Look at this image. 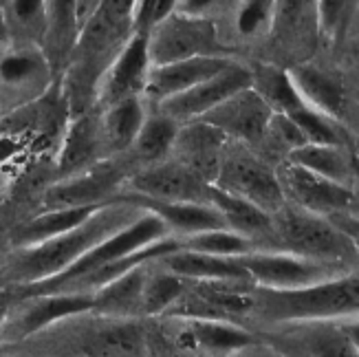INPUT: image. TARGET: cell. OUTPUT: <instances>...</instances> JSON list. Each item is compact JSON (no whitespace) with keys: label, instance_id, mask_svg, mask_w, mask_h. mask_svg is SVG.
Returning a JSON list of instances; mask_svg holds the SVG:
<instances>
[{"label":"cell","instance_id":"obj_1","mask_svg":"<svg viewBox=\"0 0 359 357\" xmlns=\"http://www.w3.org/2000/svg\"><path fill=\"white\" fill-rule=\"evenodd\" d=\"M142 214L144 208L128 203L123 198H115V203L100 208L86 223L75 227L73 231L38 245L22 247L3 267L0 278L7 285H15L20 289L53 281L60 274L71 269L93 247L111 238L119 229L128 227Z\"/></svg>","mask_w":359,"mask_h":357},{"label":"cell","instance_id":"obj_2","mask_svg":"<svg viewBox=\"0 0 359 357\" xmlns=\"http://www.w3.org/2000/svg\"><path fill=\"white\" fill-rule=\"evenodd\" d=\"M256 309L264 320L276 324L359 318V274L333 276L329 281L293 291L256 287Z\"/></svg>","mask_w":359,"mask_h":357},{"label":"cell","instance_id":"obj_3","mask_svg":"<svg viewBox=\"0 0 359 357\" xmlns=\"http://www.w3.org/2000/svg\"><path fill=\"white\" fill-rule=\"evenodd\" d=\"M271 243L278 252L302 256L333 269L351 265L359 258L357 243L326 216L285 206L271 216Z\"/></svg>","mask_w":359,"mask_h":357},{"label":"cell","instance_id":"obj_4","mask_svg":"<svg viewBox=\"0 0 359 357\" xmlns=\"http://www.w3.org/2000/svg\"><path fill=\"white\" fill-rule=\"evenodd\" d=\"M170 236H172V234H170L168 225L159 219V216L144 210V214L139 216L137 221H133L128 227L119 229L117 234H113L111 238H106L97 247H93V250L86 252L71 269H67L65 274H60L57 278H53V281L27 287L22 291V296L25 298H34V296H42V293H57L62 289H67L69 285H73L75 281H80V278H84L88 274H95L102 267L111 265V262L128 256L133 252L144 250V247H148L152 243L170 238Z\"/></svg>","mask_w":359,"mask_h":357},{"label":"cell","instance_id":"obj_5","mask_svg":"<svg viewBox=\"0 0 359 357\" xmlns=\"http://www.w3.org/2000/svg\"><path fill=\"white\" fill-rule=\"evenodd\" d=\"M212 185L249 201L271 216L287 206L276 170L249 148L233 142L227 146Z\"/></svg>","mask_w":359,"mask_h":357},{"label":"cell","instance_id":"obj_6","mask_svg":"<svg viewBox=\"0 0 359 357\" xmlns=\"http://www.w3.org/2000/svg\"><path fill=\"white\" fill-rule=\"evenodd\" d=\"M148 53L152 67L196 58H223L216 27L201 15H187L179 9L148 34Z\"/></svg>","mask_w":359,"mask_h":357},{"label":"cell","instance_id":"obj_7","mask_svg":"<svg viewBox=\"0 0 359 357\" xmlns=\"http://www.w3.org/2000/svg\"><path fill=\"white\" fill-rule=\"evenodd\" d=\"M236 260L258 289L271 291L304 289L335 276V269L329 265L278 250H254Z\"/></svg>","mask_w":359,"mask_h":357},{"label":"cell","instance_id":"obj_8","mask_svg":"<svg viewBox=\"0 0 359 357\" xmlns=\"http://www.w3.org/2000/svg\"><path fill=\"white\" fill-rule=\"evenodd\" d=\"M128 196L157 203H210L212 183L179 161L148 166L126 179Z\"/></svg>","mask_w":359,"mask_h":357},{"label":"cell","instance_id":"obj_9","mask_svg":"<svg viewBox=\"0 0 359 357\" xmlns=\"http://www.w3.org/2000/svg\"><path fill=\"white\" fill-rule=\"evenodd\" d=\"M276 175L280 181V188L285 192L287 203L311 214L329 216L346 210L355 201V194L348 185H341L322 175H316L287 159L276 168Z\"/></svg>","mask_w":359,"mask_h":357},{"label":"cell","instance_id":"obj_10","mask_svg":"<svg viewBox=\"0 0 359 357\" xmlns=\"http://www.w3.org/2000/svg\"><path fill=\"white\" fill-rule=\"evenodd\" d=\"M249 86H252V69L238 65V62H229L221 73H216L210 80L159 104L157 111L172 117L177 123L198 121L208 113H212L216 106H221L225 100L233 97L236 93Z\"/></svg>","mask_w":359,"mask_h":357},{"label":"cell","instance_id":"obj_11","mask_svg":"<svg viewBox=\"0 0 359 357\" xmlns=\"http://www.w3.org/2000/svg\"><path fill=\"white\" fill-rule=\"evenodd\" d=\"M271 117V106L249 86L225 100L221 106H216L212 113L198 121L210 123L233 144H254L267 137Z\"/></svg>","mask_w":359,"mask_h":357},{"label":"cell","instance_id":"obj_12","mask_svg":"<svg viewBox=\"0 0 359 357\" xmlns=\"http://www.w3.org/2000/svg\"><path fill=\"white\" fill-rule=\"evenodd\" d=\"M150 53H148V36L133 34L126 46L119 51L115 62L104 73L97 86V97L104 106L117 104L121 100L144 97L146 82L150 75Z\"/></svg>","mask_w":359,"mask_h":357},{"label":"cell","instance_id":"obj_13","mask_svg":"<svg viewBox=\"0 0 359 357\" xmlns=\"http://www.w3.org/2000/svg\"><path fill=\"white\" fill-rule=\"evenodd\" d=\"M121 185V175L115 166H95L62 181L46 192V210L93 208L115 203V190Z\"/></svg>","mask_w":359,"mask_h":357},{"label":"cell","instance_id":"obj_14","mask_svg":"<svg viewBox=\"0 0 359 357\" xmlns=\"http://www.w3.org/2000/svg\"><path fill=\"white\" fill-rule=\"evenodd\" d=\"M231 142L205 121L181 123L177 142L172 148L175 161L190 168L192 173L203 177L208 183H214L218 168H221L223 154Z\"/></svg>","mask_w":359,"mask_h":357},{"label":"cell","instance_id":"obj_15","mask_svg":"<svg viewBox=\"0 0 359 357\" xmlns=\"http://www.w3.org/2000/svg\"><path fill=\"white\" fill-rule=\"evenodd\" d=\"M229 58H196V60H185V62H175V65L165 67H152L144 97L146 102H152L159 106L168 100H172L181 93H187L190 88L198 86L201 82L210 80L216 73H221L227 65Z\"/></svg>","mask_w":359,"mask_h":357},{"label":"cell","instance_id":"obj_16","mask_svg":"<svg viewBox=\"0 0 359 357\" xmlns=\"http://www.w3.org/2000/svg\"><path fill=\"white\" fill-rule=\"evenodd\" d=\"M135 203L139 208H144L152 214H157L159 219L168 225L170 234L175 238L181 236L179 241H185L190 236L203 234V231L212 229H229L223 221V216L218 214V210L212 203H157V201H146L137 196H117Z\"/></svg>","mask_w":359,"mask_h":357},{"label":"cell","instance_id":"obj_17","mask_svg":"<svg viewBox=\"0 0 359 357\" xmlns=\"http://www.w3.org/2000/svg\"><path fill=\"white\" fill-rule=\"evenodd\" d=\"M93 307H95V293L60 291V293H42V296H34L31 298V304L27 307V311L22 314V318L18 322V333L22 337L34 335L60 320L93 311Z\"/></svg>","mask_w":359,"mask_h":357},{"label":"cell","instance_id":"obj_18","mask_svg":"<svg viewBox=\"0 0 359 357\" xmlns=\"http://www.w3.org/2000/svg\"><path fill=\"white\" fill-rule=\"evenodd\" d=\"M291 80L298 88L302 102L318 111L320 115L329 117L333 121H337L341 115H344L346 108V95L341 84L335 80V77L322 73L316 67L309 65H298L289 71Z\"/></svg>","mask_w":359,"mask_h":357},{"label":"cell","instance_id":"obj_19","mask_svg":"<svg viewBox=\"0 0 359 357\" xmlns=\"http://www.w3.org/2000/svg\"><path fill=\"white\" fill-rule=\"evenodd\" d=\"M170 274H175L190 283H210V281H249L247 271L238 265L236 258H221L201 252L181 250L161 258Z\"/></svg>","mask_w":359,"mask_h":357},{"label":"cell","instance_id":"obj_20","mask_svg":"<svg viewBox=\"0 0 359 357\" xmlns=\"http://www.w3.org/2000/svg\"><path fill=\"white\" fill-rule=\"evenodd\" d=\"M150 265H142L128 274L119 276L117 281L108 283L95 293V307L93 311H100L111 318H130L144 311V289L150 276Z\"/></svg>","mask_w":359,"mask_h":357},{"label":"cell","instance_id":"obj_21","mask_svg":"<svg viewBox=\"0 0 359 357\" xmlns=\"http://www.w3.org/2000/svg\"><path fill=\"white\" fill-rule=\"evenodd\" d=\"M144 97L121 100L117 104L106 106L104 117L100 121V142L108 152L130 150L135 139L146 121Z\"/></svg>","mask_w":359,"mask_h":357},{"label":"cell","instance_id":"obj_22","mask_svg":"<svg viewBox=\"0 0 359 357\" xmlns=\"http://www.w3.org/2000/svg\"><path fill=\"white\" fill-rule=\"evenodd\" d=\"M210 203L218 210V214L223 216L225 225L231 231H236V234L252 238L254 243H256V238L271 234V214L262 212L254 203H249V201H245L241 196H233L221 188H216V185H212Z\"/></svg>","mask_w":359,"mask_h":357},{"label":"cell","instance_id":"obj_23","mask_svg":"<svg viewBox=\"0 0 359 357\" xmlns=\"http://www.w3.org/2000/svg\"><path fill=\"white\" fill-rule=\"evenodd\" d=\"M181 322L185 324V335L190 337V342H194L196 349H205L221 357L229 355L231 351H238L256 339L247 329L227 320L181 318Z\"/></svg>","mask_w":359,"mask_h":357},{"label":"cell","instance_id":"obj_24","mask_svg":"<svg viewBox=\"0 0 359 357\" xmlns=\"http://www.w3.org/2000/svg\"><path fill=\"white\" fill-rule=\"evenodd\" d=\"M100 208H104V206L69 208V210H46V212L34 216V219L27 221L18 229V234H15V243H18L20 247H31V245L44 243V241H49V238L62 236V234H67V231H73L75 227H80L82 223H86Z\"/></svg>","mask_w":359,"mask_h":357},{"label":"cell","instance_id":"obj_25","mask_svg":"<svg viewBox=\"0 0 359 357\" xmlns=\"http://www.w3.org/2000/svg\"><path fill=\"white\" fill-rule=\"evenodd\" d=\"M252 88L271 106L273 113L293 115L306 104L302 102L298 88H295L289 71L278 67H256L252 71Z\"/></svg>","mask_w":359,"mask_h":357},{"label":"cell","instance_id":"obj_26","mask_svg":"<svg viewBox=\"0 0 359 357\" xmlns=\"http://www.w3.org/2000/svg\"><path fill=\"white\" fill-rule=\"evenodd\" d=\"M306 357H359L341 322H302L295 331Z\"/></svg>","mask_w":359,"mask_h":357},{"label":"cell","instance_id":"obj_27","mask_svg":"<svg viewBox=\"0 0 359 357\" xmlns=\"http://www.w3.org/2000/svg\"><path fill=\"white\" fill-rule=\"evenodd\" d=\"M102 148L100 142V126H95L88 117H80L67 137L65 148L60 154V175L71 179L75 175L93 168L90 161H95V154Z\"/></svg>","mask_w":359,"mask_h":357},{"label":"cell","instance_id":"obj_28","mask_svg":"<svg viewBox=\"0 0 359 357\" xmlns=\"http://www.w3.org/2000/svg\"><path fill=\"white\" fill-rule=\"evenodd\" d=\"M179 128H181V123H177L172 117H168L159 111L152 113L146 117L144 126L139 130L130 150H135L137 159L146 166L161 163L168 154H172Z\"/></svg>","mask_w":359,"mask_h":357},{"label":"cell","instance_id":"obj_29","mask_svg":"<svg viewBox=\"0 0 359 357\" xmlns=\"http://www.w3.org/2000/svg\"><path fill=\"white\" fill-rule=\"evenodd\" d=\"M287 161L302 166L316 175H322L341 185H348L353 177V166L344 146H313L306 144L302 148H295L287 154Z\"/></svg>","mask_w":359,"mask_h":357},{"label":"cell","instance_id":"obj_30","mask_svg":"<svg viewBox=\"0 0 359 357\" xmlns=\"http://www.w3.org/2000/svg\"><path fill=\"white\" fill-rule=\"evenodd\" d=\"M183 250L201 252L210 256H221V258H238L256 250V243L243 234H236L231 229H212L203 231V234L190 236L181 241Z\"/></svg>","mask_w":359,"mask_h":357},{"label":"cell","instance_id":"obj_31","mask_svg":"<svg viewBox=\"0 0 359 357\" xmlns=\"http://www.w3.org/2000/svg\"><path fill=\"white\" fill-rule=\"evenodd\" d=\"M187 289V281L183 278L161 271V274H150L148 283L144 289V314L148 316H159V314H170L181 296Z\"/></svg>","mask_w":359,"mask_h":357},{"label":"cell","instance_id":"obj_32","mask_svg":"<svg viewBox=\"0 0 359 357\" xmlns=\"http://www.w3.org/2000/svg\"><path fill=\"white\" fill-rule=\"evenodd\" d=\"M295 126L300 128L302 137L306 144L313 146H344V139H341V133L337 130V123L329 117L320 115L313 108H300L293 115H287Z\"/></svg>","mask_w":359,"mask_h":357},{"label":"cell","instance_id":"obj_33","mask_svg":"<svg viewBox=\"0 0 359 357\" xmlns=\"http://www.w3.org/2000/svg\"><path fill=\"white\" fill-rule=\"evenodd\" d=\"M40 60L34 53H11L0 60V80L5 84H25L40 73Z\"/></svg>","mask_w":359,"mask_h":357},{"label":"cell","instance_id":"obj_34","mask_svg":"<svg viewBox=\"0 0 359 357\" xmlns=\"http://www.w3.org/2000/svg\"><path fill=\"white\" fill-rule=\"evenodd\" d=\"M271 22V5L269 3H249L238 13V29L245 36H254L260 29Z\"/></svg>","mask_w":359,"mask_h":357},{"label":"cell","instance_id":"obj_35","mask_svg":"<svg viewBox=\"0 0 359 357\" xmlns=\"http://www.w3.org/2000/svg\"><path fill=\"white\" fill-rule=\"evenodd\" d=\"M225 357H287V355L283 351H278L276 346H271V344H262V342H258V339H254V342L245 344L238 351H231Z\"/></svg>","mask_w":359,"mask_h":357},{"label":"cell","instance_id":"obj_36","mask_svg":"<svg viewBox=\"0 0 359 357\" xmlns=\"http://www.w3.org/2000/svg\"><path fill=\"white\" fill-rule=\"evenodd\" d=\"M341 329L346 331L348 339H351V344L355 346L357 355H359V318H351L346 322H341Z\"/></svg>","mask_w":359,"mask_h":357},{"label":"cell","instance_id":"obj_37","mask_svg":"<svg viewBox=\"0 0 359 357\" xmlns=\"http://www.w3.org/2000/svg\"><path fill=\"white\" fill-rule=\"evenodd\" d=\"M7 314H9V302L5 296H0V327H3V322L7 320Z\"/></svg>","mask_w":359,"mask_h":357},{"label":"cell","instance_id":"obj_38","mask_svg":"<svg viewBox=\"0 0 359 357\" xmlns=\"http://www.w3.org/2000/svg\"><path fill=\"white\" fill-rule=\"evenodd\" d=\"M0 357H9V355H0Z\"/></svg>","mask_w":359,"mask_h":357}]
</instances>
